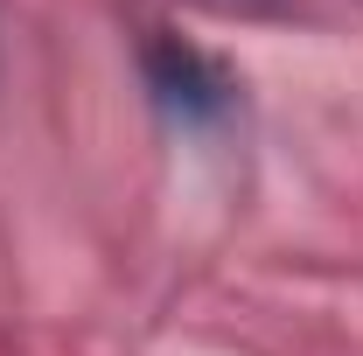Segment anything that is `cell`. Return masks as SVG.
I'll return each instance as SVG.
<instances>
[{"label":"cell","mask_w":363,"mask_h":356,"mask_svg":"<svg viewBox=\"0 0 363 356\" xmlns=\"http://www.w3.org/2000/svg\"><path fill=\"white\" fill-rule=\"evenodd\" d=\"M147 91H154V105L182 119V126H217L230 112V98L238 84L224 77V63H210L196 43H182V35H154L147 43Z\"/></svg>","instance_id":"obj_1"}]
</instances>
